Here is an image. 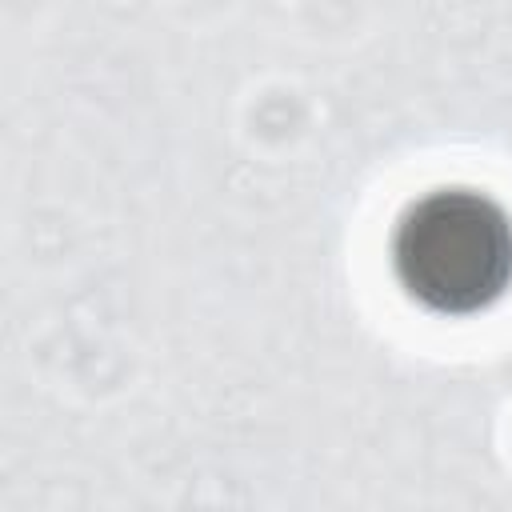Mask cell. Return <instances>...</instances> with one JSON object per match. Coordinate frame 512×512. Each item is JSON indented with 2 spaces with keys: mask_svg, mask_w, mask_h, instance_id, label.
Segmentation results:
<instances>
[{
  "mask_svg": "<svg viewBox=\"0 0 512 512\" xmlns=\"http://www.w3.org/2000/svg\"><path fill=\"white\" fill-rule=\"evenodd\" d=\"M392 268L416 304L480 312L512 284V224L476 192H432L396 224Z\"/></svg>",
  "mask_w": 512,
  "mask_h": 512,
  "instance_id": "6da1fadb",
  "label": "cell"
}]
</instances>
